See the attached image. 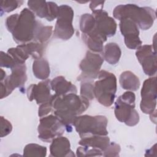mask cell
Masks as SVG:
<instances>
[{"label": "cell", "mask_w": 157, "mask_h": 157, "mask_svg": "<svg viewBox=\"0 0 157 157\" xmlns=\"http://www.w3.org/2000/svg\"><path fill=\"white\" fill-rule=\"evenodd\" d=\"M54 115L63 123L67 131H71L75 118L85 112L90 101L77 93L64 95L53 94L51 100Z\"/></svg>", "instance_id": "obj_1"}, {"label": "cell", "mask_w": 157, "mask_h": 157, "mask_svg": "<svg viewBox=\"0 0 157 157\" xmlns=\"http://www.w3.org/2000/svg\"><path fill=\"white\" fill-rule=\"evenodd\" d=\"M38 23L34 13L27 8L23 9L20 14L15 13L8 17L6 20V28L19 45L34 40Z\"/></svg>", "instance_id": "obj_2"}, {"label": "cell", "mask_w": 157, "mask_h": 157, "mask_svg": "<svg viewBox=\"0 0 157 157\" xmlns=\"http://www.w3.org/2000/svg\"><path fill=\"white\" fill-rule=\"evenodd\" d=\"M113 15L119 20L129 18L142 30L150 29L156 19L154 9L149 7H139L133 4L117 6L113 11Z\"/></svg>", "instance_id": "obj_3"}, {"label": "cell", "mask_w": 157, "mask_h": 157, "mask_svg": "<svg viewBox=\"0 0 157 157\" xmlns=\"http://www.w3.org/2000/svg\"><path fill=\"white\" fill-rule=\"evenodd\" d=\"M98 80L94 83V98L102 105L110 107L114 102L117 91L115 75L105 70H100Z\"/></svg>", "instance_id": "obj_4"}, {"label": "cell", "mask_w": 157, "mask_h": 157, "mask_svg": "<svg viewBox=\"0 0 157 157\" xmlns=\"http://www.w3.org/2000/svg\"><path fill=\"white\" fill-rule=\"evenodd\" d=\"M107 119L103 115L77 116L74 122L75 129L81 138L92 136H107Z\"/></svg>", "instance_id": "obj_5"}, {"label": "cell", "mask_w": 157, "mask_h": 157, "mask_svg": "<svg viewBox=\"0 0 157 157\" xmlns=\"http://www.w3.org/2000/svg\"><path fill=\"white\" fill-rule=\"evenodd\" d=\"M135 94L131 91L124 92L115 103L114 112L117 119L126 125L133 126L139 121V115L135 109Z\"/></svg>", "instance_id": "obj_6"}, {"label": "cell", "mask_w": 157, "mask_h": 157, "mask_svg": "<svg viewBox=\"0 0 157 157\" xmlns=\"http://www.w3.org/2000/svg\"><path fill=\"white\" fill-rule=\"evenodd\" d=\"M74 11L71 7L67 5L59 6V12L53 31L55 37L68 40L73 36L74 33L72 25Z\"/></svg>", "instance_id": "obj_7"}, {"label": "cell", "mask_w": 157, "mask_h": 157, "mask_svg": "<svg viewBox=\"0 0 157 157\" xmlns=\"http://www.w3.org/2000/svg\"><path fill=\"white\" fill-rule=\"evenodd\" d=\"M65 126L55 115L40 118L38 126V137L45 142H50L55 138L62 136Z\"/></svg>", "instance_id": "obj_8"}, {"label": "cell", "mask_w": 157, "mask_h": 157, "mask_svg": "<svg viewBox=\"0 0 157 157\" xmlns=\"http://www.w3.org/2000/svg\"><path fill=\"white\" fill-rule=\"evenodd\" d=\"M103 62L104 59L101 55L88 51L80 63L79 67L82 72L78 77L77 80L88 82L98 78Z\"/></svg>", "instance_id": "obj_9"}, {"label": "cell", "mask_w": 157, "mask_h": 157, "mask_svg": "<svg viewBox=\"0 0 157 157\" xmlns=\"http://www.w3.org/2000/svg\"><path fill=\"white\" fill-rule=\"evenodd\" d=\"M11 71V74L1 81V99L10 94L14 89L21 87L27 80L25 64H17Z\"/></svg>", "instance_id": "obj_10"}, {"label": "cell", "mask_w": 157, "mask_h": 157, "mask_svg": "<svg viewBox=\"0 0 157 157\" xmlns=\"http://www.w3.org/2000/svg\"><path fill=\"white\" fill-rule=\"evenodd\" d=\"M140 110L146 114H150L156 105V77H152L144 82L141 89Z\"/></svg>", "instance_id": "obj_11"}, {"label": "cell", "mask_w": 157, "mask_h": 157, "mask_svg": "<svg viewBox=\"0 0 157 157\" xmlns=\"http://www.w3.org/2000/svg\"><path fill=\"white\" fill-rule=\"evenodd\" d=\"M136 55L146 75L153 76L156 74V54L155 47L153 45H141L137 49Z\"/></svg>", "instance_id": "obj_12"}, {"label": "cell", "mask_w": 157, "mask_h": 157, "mask_svg": "<svg viewBox=\"0 0 157 157\" xmlns=\"http://www.w3.org/2000/svg\"><path fill=\"white\" fill-rule=\"evenodd\" d=\"M119 27L121 34L124 36V44L129 49H137L142 42L139 37L138 25L129 18H124L120 20Z\"/></svg>", "instance_id": "obj_13"}, {"label": "cell", "mask_w": 157, "mask_h": 157, "mask_svg": "<svg viewBox=\"0 0 157 157\" xmlns=\"http://www.w3.org/2000/svg\"><path fill=\"white\" fill-rule=\"evenodd\" d=\"M29 9L40 18H45L47 21H52L57 18L59 6L53 2L45 1H28Z\"/></svg>", "instance_id": "obj_14"}, {"label": "cell", "mask_w": 157, "mask_h": 157, "mask_svg": "<svg viewBox=\"0 0 157 157\" xmlns=\"http://www.w3.org/2000/svg\"><path fill=\"white\" fill-rule=\"evenodd\" d=\"M92 12L96 21V29L107 37L114 36L117 26L115 20L102 9L93 10Z\"/></svg>", "instance_id": "obj_15"}, {"label": "cell", "mask_w": 157, "mask_h": 157, "mask_svg": "<svg viewBox=\"0 0 157 157\" xmlns=\"http://www.w3.org/2000/svg\"><path fill=\"white\" fill-rule=\"evenodd\" d=\"M50 80L47 79L38 83L32 84L27 89V96L29 101L36 100L37 104H42L50 101L53 96L50 93Z\"/></svg>", "instance_id": "obj_16"}, {"label": "cell", "mask_w": 157, "mask_h": 157, "mask_svg": "<svg viewBox=\"0 0 157 157\" xmlns=\"http://www.w3.org/2000/svg\"><path fill=\"white\" fill-rule=\"evenodd\" d=\"M50 156H74L71 149L69 140L63 136H58L52 140L50 146Z\"/></svg>", "instance_id": "obj_17"}, {"label": "cell", "mask_w": 157, "mask_h": 157, "mask_svg": "<svg viewBox=\"0 0 157 157\" xmlns=\"http://www.w3.org/2000/svg\"><path fill=\"white\" fill-rule=\"evenodd\" d=\"M82 37L87 47L95 53L102 52L103 44L107 40V37L99 33L96 28L87 34H82Z\"/></svg>", "instance_id": "obj_18"}, {"label": "cell", "mask_w": 157, "mask_h": 157, "mask_svg": "<svg viewBox=\"0 0 157 157\" xmlns=\"http://www.w3.org/2000/svg\"><path fill=\"white\" fill-rule=\"evenodd\" d=\"M51 88L56 95L77 93V87L63 76H58L50 81Z\"/></svg>", "instance_id": "obj_19"}, {"label": "cell", "mask_w": 157, "mask_h": 157, "mask_svg": "<svg viewBox=\"0 0 157 157\" xmlns=\"http://www.w3.org/2000/svg\"><path fill=\"white\" fill-rule=\"evenodd\" d=\"M110 142V139L107 136H92L81 138L78 144L81 146L98 149L104 152Z\"/></svg>", "instance_id": "obj_20"}, {"label": "cell", "mask_w": 157, "mask_h": 157, "mask_svg": "<svg viewBox=\"0 0 157 157\" xmlns=\"http://www.w3.org/2000/svg\"><path fill=\"white\" fill-rule=\"evenodd\" d=\"M119 82L123 89L131 91H137L140 85L139 77L129 71H124L121 74Z\"/></svg>", "instance_id": "obj_21"}, {"label": "cell", "mask_w": 157, "mask_h": 157, "mask_svg": "<svg viewBox=\"0 0 157 157\" xmlns=\"http://www.w3.org/2000/svg\"><path fill=\"white\" fill-rule=\"evenodd\" d=\"M102 52L103 59L112 65H115L119 61L121 54L120 47L114 42L106 44Z\"/></svg>", "instance_id": "obj_22"}, {"label": "cell", "mask_w": 157, "mask_h": 157, "mask_svg": "<svg viewBox=\"0 0 157 157\" xmlns=\"http://www.w3.org/2000/svg\"><path fill=\"white\" fill-rule=\"evenodd\" d=\"M33 72L36 78L40 80H47L50 73L48 61L42 58L34 59L33 64Z\"/></svg>", "instance_id": "obj_23"}, {"label": "cell", "mask_w": 157, "mask_h": 157, "mask_svg": "<svg viewBox=\"0 0 157 157\" xmlns=\"http://www.w3.org/2000/svg\"><path fill=\"white\" fill-rule=\"evenodd\" d=\"M18 46L29 57L31 56L34 59L42 58L44 53V44L33 40L26 44H20Z\"/></svg>", "instance_id": "obj_24"}, {"label": "cell", "mask_w": 157, "mask_h": 157, "mask_svg": "<svg viewBox=\"0 0 157 157\" xmlns=\"http://www.w3.org/2000/svg\"><path fill=\"white\" fill-rule=\"evenodd\" d=\"M53 27L51 26H43L39 22L36 30L34 41L44 44L52 36Z\"/></svg>", "instance_id": "obj_25"}, {"label": "cell", "mask_w": 157, "mask_h": 157, "mask_svg": "<svg viewBox=\"0 0 157 157\" xmlns=\"http://www.w3.org/2000/svg\"><path fill=\"white\" fill-rule=\"evenodd\" d=\"M47 154V148L45 147L36 144H27L23 150V156H38L44 157Z\"/></svg>", "instance_id": "obj_26"}, {"label": "cell", "mask_w": 157, "mask_h": 157, "mask_svg": "<svg viewBox=\"0 0 157 157\" xmlns=\"http://www.w3.org/2000/svg\"><path fill=\"white\" fill-rule=\"evenodd\" d=\"M96 25V21L92 14L85 13L80 17V29L82 34H87L91 31Z\"/></svg>", "instance_id": "obj_27"}, {"label": "cell", "mask_w": 157, "mask_h": 157, "mask_svg": "<svg viewBox=\"0 0 157 157\" xmlns=\"http://www.w3.org/2000/svg\"><path fill=\"white\" fill-rule=\"evenodd\" d=\"M80 96L88 99L89 101L94 98V84L91 82H85L80 86Z\"/></svg>", "instance_id": "obj_28"}, {"label": "cell", "mask_w": 157, "mask_h": 157, "mask_svg": "<svg viewBox=\"0 0 157 157\" xmlns=\"http://www.w3.org/2000/svg\"><path fill=\"white\" fill-rule=\"evenodd\" d=\"M76 153L77 156H100L103 155V151L101 150L81 145L77 149Z\"/></svg>", "instance_id": "obj_29"}, {"label": "cell", "mask_w": 157, "mask_h": 157, "mask_svg": "<svg viewBox=\"0 0 157 157\" xmlns=\"http://www.w3.org/2000/svg\"><path fill=\"white\" fill-rule=\"evenodd\" d=\"M22 1H2L1 2V12H10L23 4Z\"/></svg>", "instance_id": "obj_30"}, {"label": "cell", "mask_w": 157, "mask_h": 157, "mask_svg": "<svg viewBox=\"0 0 157 157\" xmlns=\"http://www.w3.org/2000/svg\"><path fill=\"white\" fill-rule=\"evenodd\" d=\"M16 64H17L14 61L13 58L8 53L2 51L1 52L0 58V65L1 67H5L7 68L12 69Z\"/></svg>", "instance_id": "obj_31"}, {"label": "cell", "mask_w": 157, "mask_h": 157, "mask_svg": "<svg viewBox=\"0 0 157 157\" xmlns=\"http://www.w3.org/2000/svg\"><path fill=\"white\" fill-rule=\"evenodd\" d=\"M120 146L115 143L110 142L107 148L103 152L104 156H118L120 151Z\"/></svg>", "instance_id": "obj_32"}, {"label": "cell", "mask_w": 157, "mask_h": 157, "mask_svg": "<svg viewBox=\"0 0 157 157\" xmlns=\"http://www.w3.org/2000/svg\"><path fill=\"white\" fill-rule=\"evenodd\" d=\"M12 130V126L10 122L4 118L2 116L1 117V137H3L4 136L9 134Z\"/></svg>", "instance_id": "obj_33"}, {"label": "cell", "mask_w": 157, "mask_h": 157, "mask_svg": "<svg viewBox=\"0 0 157 157\" xmlns=\"http://www.w3.org/2000/svg\"><path fill=\"white\" fill-rule=\"evenodd\" d=\"M52 105L51 101L40 104L38 110V115L40 118L46 116L48 113L52 110Z\"/></svg>", "instance_id": "obj_34"}, {"label": "cell", "mask_w": 157, "mask_h": 157, "mask_svg": "<svg viewBox=\"0 0 157 157\" xmlns=\"http://www.w3.org/2000/svg\"><path fill=\"white\" fill-rule=\"evenodd\" d=\"M104 2V1H91L90 4V8L92 11L102 9Z\"/></svg>", "instance_id": "obj_35"}, {"label": "cell", "mask_w": 157, "mask_h": 157, "mask_svg": "<svg viewBox=\"0 0 157 157\" xmlns=\"http://www.w3.org/2000/svg\"><path fill=\"white\" fill-rule=\"evenodd\" d=\"M1 77H0V78H1V81H2L3 80H4V78L6 77V72L4 71V70L1 68Z\"/></svg>", "instance_id": "obj_36"}]
</instances>
